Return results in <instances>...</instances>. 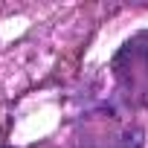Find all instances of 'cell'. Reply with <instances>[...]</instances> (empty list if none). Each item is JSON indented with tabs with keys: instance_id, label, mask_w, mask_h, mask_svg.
Wrapping results in <instances>:
<instances>
[{
	"instance_id": "obj_1",
	"label": "cell",
	"mask_w": 148,
	"mask_h": 148,
	"mask_svg": "<svg viewBox=\"0 0 148 148\" xmlns=\"http://www.w3.org/2000/svg\"><path fill=\"white\" fill-rule=\"evenodd\" d=\"M122 55H131V64L136 61V64L145 70V76H148V32H142L139 38H134V41L125 47Z\"/></svg>"
}]
</instances>
